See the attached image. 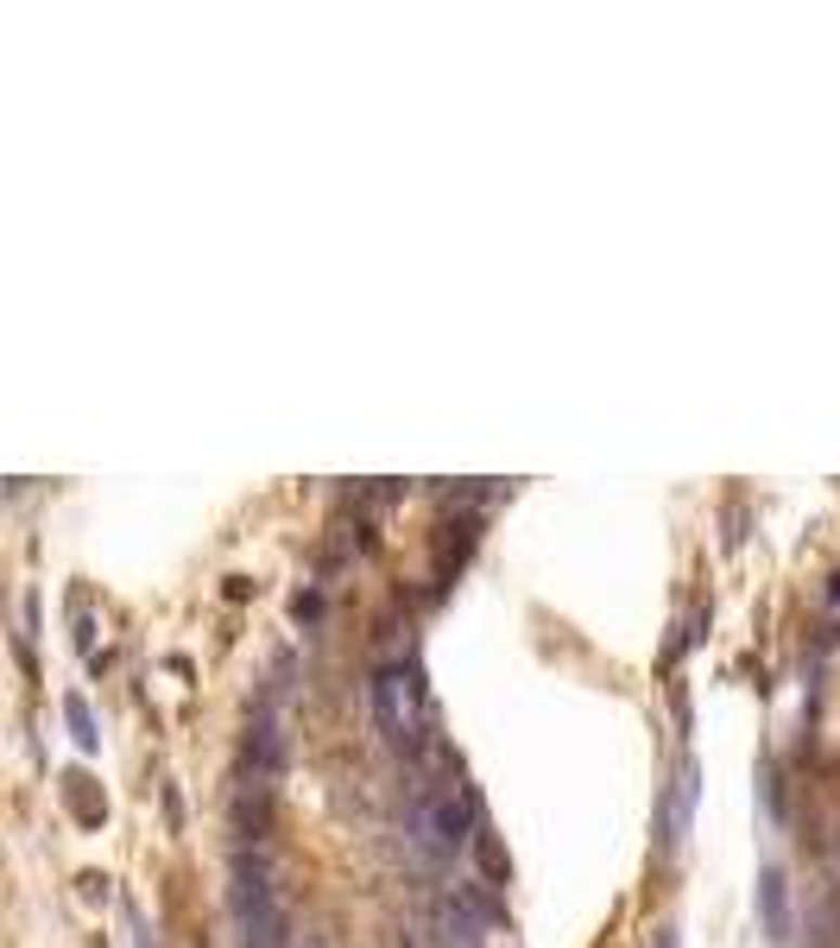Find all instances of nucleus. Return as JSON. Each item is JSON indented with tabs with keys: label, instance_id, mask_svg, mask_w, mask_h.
<instances>
[{
	"label": "nucleus",
	"instance_id": "10",
	"mask_svg": "<svg viewBox=\"0 0 840 948\" xmlns=\"http://www.w3.org/2000/svg\"><path fill=\"white\" fill-rule=\"evenodd\" d=\"M475 854H480V873H487V885H500V879L512 873V860H506V847L493 841V829L480 822V835H475Z\"/></svg>",
	"mask_w": 840,
	"mask_h": 948
},
{
	"label": "nucleus",
	"instance_id": "8",
	"mask_svg": "<svg viewBox=\"0 0 840 948\" xmlns=\"http://www.w3.org/2000/svg\"><path fill=\"white\" fill-rule=\"evenodd\" d=\"M689 809H695V759L676 766V784H670V816H663V847H676L683 829H689Z\"/></svg>",
	"mask_w": 840,
	"mask_h": 948
},
{
	"label": "nucleus",
	"instance_id": "15",
	"mask_svg": "<svg viewBox=\"0 0 840 948\" xmlns=\"http://www.w3.org/2000/svg\"><path fill=\"white\" fill-rule=\"evenodd\" d=\"M658 948H676V930H663V936H658Z\"/></svg>",
	"mask_w": 840,
	"mask_h": 948
},
{
	"label": "nucleus",
	"instance_id": "4",
	"mask_svg": "<svg viewBox=\"0 0 840 948\" xmlns=\"http://www.w3.org/2000/svg\"><path fill=\"white\" fill-rule=\"evenodd\" d=\"M241 766H247V784H279V771H285V733L272 715H254V728L241 740Z\"/></svg>",
	"mask_w": 840,
	"mask_h": 948
},
{
	"label": "nucleus",
	"instance_id": "12",
	"mask_svg": "<svg viewBox=\"0 0 840 948\" xmlns=\"http://www.w3.org/2000/svg\"><path fill=\"white\" fill-rule=\"evenodd\" d=\"M292 620L297 626H316V620H323V594H297V601H292Z\"/></svg>",
	"mask_w": 840,
	"mask_h": 948
},
{
	"label": "nucleus",
	"instance_id": "7",
	"mask_svg": "<svg viewBox=\"0 0 840 948\" xmlns=\"http://www.w3.org/2000/svg\"><path fill=\"white\" fill-rule=\"evenodd\" d=\"M234 829L247 841H259L266 829H272V791L266 784H247L241 778V791H234Z\"/></svg>",
	"mask_w": 840,
	"mask_h": 948
},
{
	"label": "nucleus",
	"instance_id": "13",
	"mask_svg": "<svg viewBox=\"0 0 840 948\" xmlns=\"http://www.w3.org/2000/svg\"><path fill=\"white\" fill-rule=\"evenodd\" d=\"M165 822H171V829H183V803H178V791H171V784H165Z\"/></svg>",
	"mask_w": 840,
	"mask_h": 948
},
{
	"label": "nucleus",
	"instance_id": "6",
	"mask_svg": "<svg viewBox=\"0 0 840 948\" xmlns=\"http://www.w3.org/2000/svg\"><path fill=\"white\" fill-rule=\"evenodd\" d=\"M759 911H765L771 943H790V892H784V873H777V867L759 873Z\"/></svg>",
	"mask_w": 840,
	"mask_h": 948
},
{
	"label": "nucleus",
	"instance_id": "3",
	"mask_svg": "<svg viewBox=\"0 0 840 948\" xmlns=\"http://www.w3.org/2000/svg\"><path fill=\"white\" fill-rule=\"evenodd\" d=\"M373 721L386 733V746L424 753V690L411 664H379L373 670Z\"/></svg>",
	"mask_w": 840,
	"mask_h": 948
},
{
	"label": "nucleus",
	"instance_id": "14",
	"mask_svg": "<svg viewBox=\"0 0 840 948\" xmlns=\"http://www.w3.org/2000/svg\"><path fill=\"white\" fill-rule=\"evenodd\" d=\"M127 923H133V936H140V911H133V905H127ZM140 948H146V943H140Z\"/></svg>",
	"mask_w": 840,
	"mask_h": 948
},
{
	"label": "nucleus",
	"instance_id": "5",
	"mask_svg": "<svg viewBox=\"0 0 840 948\" xmlns=\"http://www.w3.org/2000/svg\"><path fill=\"white\" fill-rule=\"evenodd\" d=\"M442 905H449V911H462L468 923H480V930H500V923H506V905L493 898V885H487V879H468V885H455Z\"/></svg>",
	"mask_w": 840,
	"mask_h": 948
},
{
	"label": "nucleus",
	"instance_id": "11",
	"mask_svg": "<svg viewBox=\"0 0 840 948\" xmlns=\"http://www.w3.org/2000/svg\"><path fill=\"white\" fill-rule=\"evenodd\" d=\"M64 797H70V809L82 816V822H102V803L89 797V778H82V771H70V778H64Z\"/></svg>",
	"mask_w": 840,
	"mask_h": 948
},
{
	"label": "nucleus",
	"instance_id": "2",
	"mask_svg": "<svg viewBox=\"0 0 840 948\" xmlns=\"http://www.w3.org/2000/svg\"><path fill=\"white\" fill-rule=\"evenodd\" d=\"M228 905H234L241 948H292V917H285V905H279V885H272V873H266V860H254L247 847L234 854Z\"/></svg>",
	"mask_w": 840,
	"mask_h": 948
},
{
	"label": "nucleus",
	"instance_id": "9",
	"mask_svg": "<svg viewBox=\"0 0 840 948\" xmlns=\"http://www.w3.org/2000/svg\"><path fill=\"white\" fill-rule=\"evenodd\" d=\"M64 721H70V733H76V746H82V753H95V746H102V728H95V715H89V702H82V695H64Z\"/></svg>",
	"mask_w": 840,
	"mask_h": 948
},
{
	"label": "nucleus",
	"instance_id": "1",
	"mask_svg": "<svg viewBox=\"0 0 840 948\" xmlns=\"http://www.w3.org/2000/svg\"><path fill=\"white\" fill-rule=\"evenodd\" d=\"M404 835L417 841L424 860H455L462 847H475L480 835V797L462 784V771L449 766L442 778H424L417 771V791L404 803Z\"/></svg>",
	"mask_w": 840,
	"mask_h": 948
}]
</instances>
